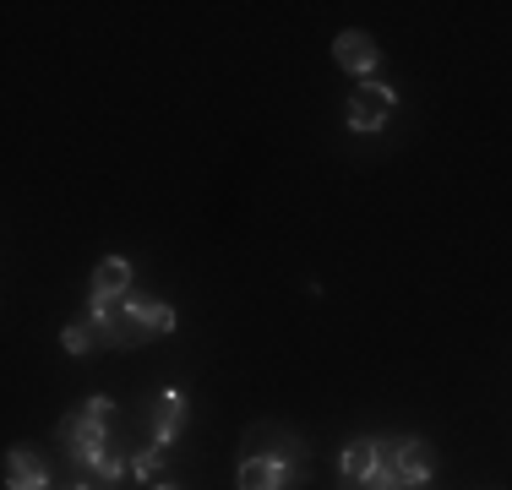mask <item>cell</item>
<instances>
[{
	"label": "cell",
	"instance_id": "obj_1",
	"mask_svg": "<svg viewBox=\"0 0 512 490\" xmlns=\"http://www.w3.org/2000/svg\"><path fill=\"white\" fill-rule=\"evenodd\" d=\"M376 458H382V469L387 474H398V485H425L436 474V447L431 441H420V436H387V441H376Z\"/></svg>",
	"mask_w": 512,
	"mask_h": 490
},
{
	"label": "cell",
	"instance_id": "obj_2",
	"mask_svg": "<svg viewBox=\"0 0 512 490\" xmlns=\"http://www.w3.org/2000/svg\"><path fill=\"white\" fill-rule=\"evenodd\" d=\"M393 109H398V93L387 88V82H360V88L349 93L344 126L349 131H382L387 120H393Z\"/></svg>",
	"mask_w": 512,
	"mask_h": 490
},
{
	"label": "cell",
	"instance_id": "obj_3",
	"mask_svg": "<svg viewBox=\"0 0 512 490\" xmlns=\"http://www.w3.org/2000/svg\"><path fill=\"white\" fill-rule=\"evenodd\" d=\"M246 458H273V463H289V469H311L306 441L295 431H284V425H273V420H262L246 431Z\"/></svg>",
	"mask_w": 512,
	"mask_h": 490
},
{
	"label": "cell",
	"instance_id": "obj_4",
	"mask_svg": "<svg viewBox=\"0 0 512 490\" xmlns=\"http://www.w3.org/2000/svg\"><path fill=\"white\" fill-rule=\"evenodd\" d=\"M333 60L349 71V77L376 82V71H382V44H376L365 28H344V33L333 39Z\"/></svg>",
	"mask_w": 512,
	"mask_h": 490
},
{
	"label": "cell",
	"instance_id": "obj_5",
	"mask_svg": "<svg viewBox=\"0 0 512 490\" xmlns=\"http://www.w3.org/2000/svg\"><path fill=\"white\" fill-rule=\"evenodd\" d=\"M306 480L311 469H289V463H273V458H240V474H235L240 490H300Z\"/></svg>",
	"mask_w": 512,
	"mask_h": 490
},
{
	"label": "cell",
	"instance_id": "obj_6",
	"mask_svg": "<svg viewBox=\"0 0 512 490\" xmlns=\"http://www.w3.org/2000/svg\"><path fill=\"white\" fill-rule=\"evenodd\" d=\"M131 300V262L126 256H104L93 267V284H88V305H126Z\"/></svg>",
	"mask_w": 512,
	"mask_h": 490
},
{
	"label": "cell",
	"instance_id": "obj_7",
	"mask_svg": "<svg viewBox=\"0 0 512 490\" xmlns=\"http://www.w3.org/2000/svg\"><path fill=\"white\" fill-rule=\"evenodd\" d=\"M186 392L180 387H164L153 398V447H169V441H175L180 431H186Z\"/></svg>",
	"mask_w": 512,
	"mask_h": 490
},
{
	"label": "cell",
	"instance_id": "obj_8",
	"mask_svg": "<svg viewBox=\"0 0 512 490\" xmlns=\"http://www.w3.org/2000/svg\"><path fill=\"white\" fill-rule=\"evenodd\" d=\"M6 490H55L50 485V469L33 447H11L6 452Z\"/></svg>",
	"mask_w": 512,
	"mask_h": 490
},
{
	"label": "cell",
	"instance_id": "obj_9",
	"mask_svg": "<svg viewBox=\"0 0 512 490\" xmlns=\"http://www.w3.org/2000/svg\"><path fill=\"white\" fill-rule=\"evenodd\" d=\"M338 469H344V485H360V480H371V474L382 469V458H376V441H371V436L349 441V447H344V458H338Z\"/></svg>",
	"mask_w": 512,
	"mask_h": 490
},
{
	"label": "cell",
	"instance_id": "obj_10",
	"mask_svg": "<svg viewBox=\"0 0 512 490\" xmlns=\"http://www.w3.org/2000/svg\"><path fill=\"white\" fill-rule=\"evenodd\" d=\"M60 343H66V354H77V360H82V354H93V349H109V343H104V327L93 322V316H77V322L60 333Z\"/></svg>",
	"mask_w": 512,
	"mask_h": 490
},
{
	"label": "cell",
	"instance_id": "obj_11",
	"mask_svg": "<svg viewBox=\"0 0 512 490\" xmlns=\"http://www.w3.org/2000/svg\"><path fill=\"white\" fill-rule=\"evenodd\" d=\"M158 474H164V447H148V452H137V458H131V480L158 485Z\"/></svg>",
	"mask_w": 512,
	"mask_h": 490
},
{
	"label": "cell",
	"instance_id": "obj_12",
	"mask_svg": "<svg viewBox=\"0 0 512 490\" xmlns=\"http://www.w3.org/2000/svg\"><path fill=\"white\" fill-rule=\"evenodd\" d=\"M66 490H104V485H93V480H77V485H66Z\"/></svg>",
	"mask_w": 512,
	"mask_h": 490
},
{
	"label": "cell",
	"instance_id": "obj_13",
	"mask_svg": "<svg viewBox=\"0 0 512 490\" xmlns=\"http://www.w3.org/2000/svg\"><path fill=\"white\" fill-rule=\"evenodd\" d=\"M148 490H180V485H169V480H158V485H148Z\"/></svg>",
	"mask_w": 512,
	"mask_h": 490
}]
</instances>
